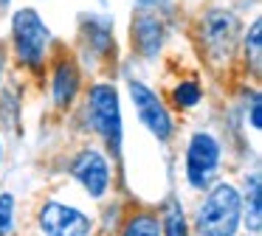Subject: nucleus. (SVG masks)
<instances>
[{"instance_id":"1","label":"nucleus","mask_w":262,"mask_h":236,"mask_svg":"<svg viewBox=\"0 0 262 236\" xmlns=\"http://www.w3.org/2000/svg\"><path fill=\"white\" fill-rule=\"evenodd\" d=\"M243 219V200L231 183H217L206 194L198 211V233L200 236H234Z\"/></svg>"},{"instance_id":"2","label":"nucleus","mask_w":262,"mask_h":236,"mask_svg":"<svg viewBox=\"0 0 262 236\" xmlns=\"http://www.w3.org/2000/svg\"><path fill=\"white\" fill-rule=\"evenodd\" d=\"M88 118L91 127L107 140L113 149L121 144V112H119V93L110 84H96L88 99Z\"/></svg>"},{"instance_id":"3","label":"nucleus","mask_w":262,"mask_h":236,"mask_svg":"<svg viewBox=\"0 0 262 236\" xmlns=\"http://www.w3.org/2000/svg\"><path fill=\"white\" fill-rule=\"evenodd\" d=\"M12 34H14V48L17 56L31 67H40L42 56H46V45H48V28L40 20L34 9H23L14 14L12 20Z\"/></svg>"},{"instance_id":"4","label":"nucleus","mask_w":262,"mask_h":236,"mask_svg":"<svg viewBox=\"0 0 262 236\" xmlns=\"http://www.w3.org/2000/svg\"><path fill=\"white\" fill-rule=\"evenodd\" d=\"M217 166H220V144L209 132H198L189 140L186 152V174L194 188H203L211 183Z\"/></svg>"},{"instance_id":"5","label":"nucleus","mask_w":262,"mask_h":236,"mask_svg":"<svg viewBox=\"0 0 262 236\" xmlns=\"http://www.w3.org/2000/svg\"><path fill=\"white\" fill-rule=\"evenodd\" d=\"M237 34H239V22L231 11H209L203 20V42L209 48L214 62H228L234 45H237Z\"/></svg>"},{"instance_id":"6","label":"nucleus","mask_w":262,"mask_h":236,"mask_svg":"<svg viewBox=\"0 0 262 236\" xmlns=\"http://www.w3.org/2000/svg\"><path fill=\"white\" fill-rule=\"evenodd\" d=\"M40 228L48 236H91V219L62 202H46L40 211Z\"/></svg>"},{"instance_id":"7","label":"nucleus","mask_w":262,"mask_h":236,"mask_svg":"<svg viewBox=\"0 0 262 236\" xmlns=\"http://www.w3.org/2000/svg\"><path fill=\"white\" fill-rule=\"evenodd\" d=\"M130 96H133V104H136L144 127H147L158 140L169 138L172 135V121H169V112L164 110V104L158 101V96H155L149 87H144L141 82H130Z\"/></svg>"},{"instance_id":"8","label":"nucleus","mask_w":262,"mask_h":236,"mask_svg":"<svg viewBox=\"0 0 262 236\" xmlns=\"http://www.w3.org/2000/svg\"><path fill=\"white\" fill-rule=\"evenodd\" d=\"M71 174L85 185V191L91 197H102L110 185V166H107V160H104V155L96 149L82 152L74 160V166H71Z\"/></svg>"},{"instance_id":"9","label":"nucleus","mask_w":262,"mask_h":236,"mask_svg":"<svg viewBox=\"0 0 262 236\" xmlns=\"http://www.w3.org/2000/svg\"><path fill=\"white\" fill-rule=\"evenodd\" d=\"M76 90H79V73H76V67L71 62H62L57 67V73H54V101L59 107L71 104Z\"/></svg>"},{"instance_id":"10","label":"nucleus","mask_w":262,"mask_h":236,"mask_svg":"<svg viewBox=\"0 0 262 236\" xmlns=\"http://www.w3.org/2000/svg\"><path fill=\"white\" fill-rule=\"evenodd\" d=\"M133 37H136L138 48H141L147 56L155 54V51H158V45H161V22L155 20V17L141 14L136 20V26H133Z\"/></svg>"},{"instance_id":"11","label":"nucleus","mask_w":262,"mask_h":236,"mask_svg":"<svg viewBox=\"0 0 262 236\" xmlns=\"http://www.w3.org/2000/svg\"><path fill=\"white\" fill-rule=\"evenodd\" d=\"M245 222H248V230L259 233L262 225V185H259V174L248 180V200H245Z\"/></svg>"},{"instance_id":"12","label":"nucleus","mask_w":262,"mask_h":236,"mask_svg":"<svg viewBox=\"0 0 262 236\" xmlns=\"http://www.w3.org/2000/svg\"><path fill=\"white\" fill-rule=\"evenodd\" d=\"M124 236H161V222L152 214H138L127 222Z\"/></svg>"},{"instance_id":"13","label":"nucleus","mask_w":262,"mask_h":236,"mask_svg":"<svg viewBox=\"0 0 262 236\" xmlns=\"http://www.w3.org/2000/svg\"><path fill=\"white\" fill-rule=\"evenodd\" d=\"M164 236H186V219H183V211L172 202L166 208L164 217Z\"/></svg>"},{"instance_id":"14","label":"nucleus","mask_w":262,"mask_h":236,"mask_svg":"<svg viewBox=\"0 0 262 236\" xmlns=\"http://www.w3.org/2000/svg\"><path fill=\"white\" fill-rule=\"evenodd\" d=\"M14 233V197L0 194V236Z\"/></svg>"},{"instance_id":"15","label":"nucleus","mask_w":262,"mask_h":236,"mask_svg":"<svg viewBox=\"0 0 262 236\" xmlns=\"http://www.w3.org/2000/svg\"><path fill=\"white\" fill-rule=\"evenodd\" d=\"M259 37H262V22L256 20L254 26H251V31H248V39H245V54L251 56V65H254V70H259V54H262Z\"/></svg>"},{"instance_id":"16","label":"nucleus","mask_w":262,"mask_h":236,"mask_svg":"<svg viewBox=\"0 0 262 236\" xmlns=\"http://www.w3.org/2000/svg\"><path fill=\"white\" fill-rule=\"evenodd\" d=\"M175 101L181 107H194L200 101V87L194 82H183L175 87Z\"/></svg>"},{"instance_id":"17","label":"nucleus","mask_w":262,"mask_h":236,"mask_svg":"<svg viewBox=\"0 0 262 236\" xmlns=\"http://www.w3.org/2000/svg\"><path fill=\"white\" fill-rule=\"evenodd\" d=\"M251 124H254L256 129H259V124H262V118H259V93L251 96Z\"/></svg>"},{"instance_id":"18","label":"nucleus","mask_w":262,"mask_h":236,"mask_svg":"<svg viewBox=\"0 0 262 236\" xmlns=\"http://www.w3.org/2000/svg\"><path fill=\"white\" fill-rule=\"evenodd\" d=\"M0 155H3V149H0Z\"/></svg>"}]
</instances>
